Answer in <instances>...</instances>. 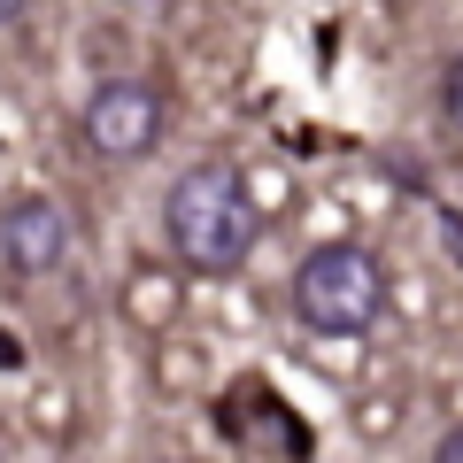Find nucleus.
<instances>
[{"label": "nucleus", "instance_id": "nucleus-1", "mask_svg": "<svg viewBox=\"0 0 463 463\" xmlns=\"http://www.w3.org/2000/svg\"><path fill=\"white\" fill-rule=\"evenodd\" d=\"M163 240L185 270L232 279V270H248L255 240H263V209L232 163H194L163 201Z\"/></svg>", "mask_w": 463, "mask_h": 463}, {"label": "nucleus", "instance_id": "nucleus-8", "mask_svg": "<svg viewBox=\"0 0 463 463\" xmlns=\"http://www.w3.org/2000/svg\"><path fill=\"white\" fill-rule=\"evenodd\" d=\"M0 463H8V448H0Z\"/></svg>", "mask_w": 463, "mask_h": 463}, {"label": "nucleus", "instance_id": "nucleus-5", "mask_svg": "<svg viewBox=\"0 0 463 463\" xmlns=\"http://www.w3.org/2000/svg\"><path fill=\"white\" fill-rule=\"evenodd\" d=\"M440 109H448V124L463 132V54L448 62V78H440Z\"/></svg>", "mask_w": 463, "mask_h": 463}, {"label": "nucleus", "instance_id": "nucleus-3", "mask_svg": "<svg viewBox=\"0 0 463 463\" xmlns=\"http://www.w3.org/2000/svg\"><path fill=\"white\" fill-rule=\"evenodd\" d=\"M163 139V93L139 78H109L85 100V147L109 155V163H139V155Z\"/></svg>", "mask_w": 463, "mask_h": 463}, {"label": "nucleus", "instance_id": "nucleus-4", "mask_svg": "<svg viewBox=\"0 0 463 463\" xmlns=\"http://www.w3.org/2000/svg\"><path fill=\"white\" fill-rule=\"evenodd\" d=\"M0 255H8V270H24V279L62 270V255H70L62 201H54V194H16L8 209H0Z\"/></svg>", "mask_w": 463, "mask_h": 463}, {"label": "nucleus", "instance_id": "nucleus-6", "mask_svg": "<svg viewBox=\"0 0 463 463\" xmlns=\"http://www.w3.org/2000/svg\"><path fill=\"white\" fill-rule=\"evenodd\" d=\"M432 463H463V425H456V432H448V440H440V448H432Z\"/></svg>", "mask_w": 463, "mask_h": 463}, {"label": "nucleus", "instance_id": "nucleus-7", "mask_svg": "<svg viewBox=\"0 0 463 463\" xmlns=\"http://www.w3.org/2000/svg\"><path fill=\"white\" fill-rule=\"evenodd\" d=\"M24 8H32V0H0V32H8V24H24Z\"/></svg>", "mask_w": 463, "mask_h": 463}, {"label": "nucleus", "instance_id": "nucleus-2", "mask_svg": "<svg viewBox=\"0 0 463 463\" xmlns=\"http://www.w3.org/2000/svg\"><path fill=\"white\" fill-rule=\"evenodd\" d=\"M294 317L317 332V340H355V332L379 325L386 309V270L364 240H325V248L301 255L294 286H286Z\"/></svg>", "mask_w": 463, "mask_h": 463}, {"label": "nucleus", "instance_id": "nucleus-9", "mask_svg": "<svg viewBox=\"0 0 463 463\" xmlns=\"http://www.w3.org/2000/svg\"><path fill=\"white\" fill-rule=\"evenodd\" d=\"M386 8H402V0H386Z\"/></svg>", "mask_w": 463, "mask_h": 463}]
</instances>
